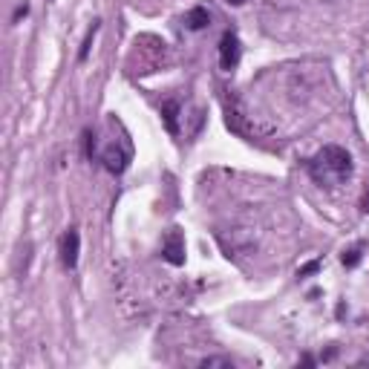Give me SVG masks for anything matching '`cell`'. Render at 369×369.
<instances>
[{
    "label": "cell",
    "mask_w": 369,
    "mask_h": 369,
    "mask_svg": "<svg viewBox=\"0 0 369 369\" xmlns=\"http://www.w3.org/2000/svg\"><path fill=\"white\" fill-rule=\"evenodd\" d=\"M309 174L317 185L335 188L352 176V156L340 144H326L314 159H309Z\"/></svg>",
    "instance_id": "obj_1"
},
{
    "label": "cell",
    "mask_w": 369,
    "mask_h": 369,
    "mask_svg": "<svg viewBox=\"0 0 369 369\" xmlns=\"http://www.w3.org/2000/svg\"><path fill=\"white\" fill-rule=\"evenodd\" d=\"M239 58H242L239 38H237L234 32H225L223 41H219V67H223L225 72H231V69H237Z\"/></svg>",
    "instance_id": "obj_2"
},
{
    "label": "cell",
    "mask_w": 369,
    "mask_h": 369,
    "mask_svg": "<svg viewBox=\"0 0 369 369\" xmlns=\"http://www.w3.org/2000/svg\"><path fill=\"white\" fill-rule=\"evenodd\" d=\"M78 251H81V237H78L76 228H69V231L61 237V263H64L67 268H76Z\"/></svg>",
    "instance_id": "obj_3"
},
{
    "label": "cell",
    "mask_w": 369,
    "mask_h": 369,
    "mask_svg": "<svg viewBox=\"0 0 369 369\" xmlns=\"http://www.w3.org/2000/svg\"><path fill=\"white\" fill-rule=\"evenodd\" d=\"M165 260L170 263V265H182L185 263V239H182V234L179 231H170L167 234V239H165Z\"/></svg>",
    "instance_id": "obj_4"
},
{
    "label": "cell",
    "mask_w": 369,
    "mask_h": 369,
    "mask_svg": "<svg viewBox=\"0 0 369 369\" xmlns=\"http://www.w3.org/2000/svg\"><path fill=\"white\" fill-rule=\"evenodd\" d=\"M104 167L110 170V174H121V170L127 167L130 162V153L127 151H118V147H110V151H104Z\"/></svg>",
    "instance_id": "obj_5"
},
{
    "label": "cell",
    "mask_w": 369,
    "mask_h": 369,
    "mask_svg": "<svg viewBox=\"0 0 369 369\" xmlns=\"http://www.w3.org/2000/svg\"><path fill=\"white\" fill-rule=\"evenodd\" d=\"M162 116H165V127L170 136L179 133V104L176 102H165L162 104Z\"/></svg>",
    "instance_id": "obj_6"
},
{
    "label": "cell",
    "mask_w": 369,
    "mask_h": 369,
    "mask_svg": "<svg viewBox=\"0 0 369 369\" xmlns=\"http://www.w3.org/2000/svg\"><path fill=\"white\" fill-rule=\"evenodd\" d=\"M185 23H188V29H193V32H200V29H205L208 23H211V15H208V9H202V6H196V9H190V12H188Z\"/></svg>",
    "instance_id": "obj_7"
},
{
    "label": "cell",
    "mask_w": 369,
    "mask_h": 369,
    "mask_svg": "<svg viewBox=\"0 0 369 369\" xmlns=\"http://www.w3.org/2000/svg\"><path fill=\"white\" fill-rule=\"evenodd\" d=\"M95 35H98V20H92L90 32L84 35V43H81V49H78V61H87V55H90V49H92V41H95Z\"/></svg>",
    "instance_id": "obj_8"
},
{
    "label": "cell",
    "mask_w": 369,
    "mask_h": 369,
    "mask_svg": "<svg viewBox=\"0 0 369 369\" xmlns=\"http://www.w3.org/2000/svg\"><path fill=\"white\" fill-rule=\"evenodd\" d=\"M361 263V245H355V249H349V251H343V265L347 268H355Z\"/></svg>",
    "instance_id": "obj_9"
},
{
    "label": "cell",
    "mask_w": 369,
    "mask_h": 369,
    "mask_svg": "<svg viewBox=\"0 0 369 369\" xmlns=\"http://www.w3.org/2000/svg\"><path fill=\"white\" fill-rule=\"evenodd\" d=\"M202 366H231V358H205Z\"/></svg>",
    "instance_id": "obj_10"
},
{
    "label": "cell",
    "mask_w": 369,
    "mask_h": 369,
    "mask_svg": "<svg viewBox=\"0 0 369 369\" xmlns=\"http://www.w3.org/2000/svg\"><path fill=\"white\" fill-rule=\"evenodd\" d=\"M317 268H321V263H317V260H312V263H306V265L300 268V272H298V274H300V277H306V274H314V272H317Z\"/></svg>",
    "instance_id": "obj_11"
},
{
    "label": "cell",
    "mask_w": 369,
    "mask_h": 369,
    "mask_svg": "<svg viewBox=\"0 0 369 369\" xmlns=\"http://www.w3.org/2000/svg\"><path fill=\"white\" fill-rule=\"evenodd\" d=\"M361 211H363V214H369V188H366V193H363V200H361Z\"/></svg>",
    "instance_id": "obj_12"
},
{
    "label": "cell",
    "mask_w": 369,
    "mask_h": 369,
    "mask_svg": "<svg viewBox=\"0 0 369 369\" xmlns=\"http://www.w3.org/2000/svg\"><path fill=\"white\" fill-rule=\"evenodd\" d=\"M27 12H29V6H27V4H23V6H18V12H15V20H20V18L27 15Z\"/></svg>",
    "instance_id": "obj_13"
},
{
    "label": "cell",
    "mask_w": 369,
    "mask_h": 369,
    "mask_svg": "<svg viewBox=\"0 0 369 369\" xmlns=\"http://www.w3.org/2000/svg\"><path fill=\"white\" fill-rule=\"evenodd\" d=\"M228 4H231V6H242V4H245V0H228Z\"/></svg>",
    "instance_id": "obj_14"
}]
</instances>
